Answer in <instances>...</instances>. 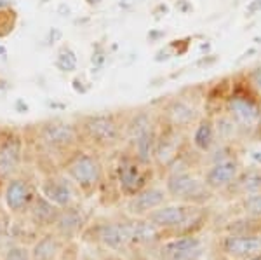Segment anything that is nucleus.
<instances>
[{
	"label": "nucleus",
	"mask_w": 261,
	"mask_h": 260,
	"mask_svg": "<svg viewBox=\"0 0 261 260\" xmlns=\"http://www.w3.org/2000/svg\"><path fill=\"white\" fill-rule=\"evenodd\" d=\"M4 232H6V225H4V222H2V219H0V238L4 236Z\"/></svg>",
	"instance_id": "c756f323"
},
{
	"label": "nucleus",
	"mask_w": 261,
	"mask_h": 260,
	"mask_svg": "<svg viewBox=\"0 0 261 260\" xmlns=\"http://www.w3.org/2000/svg\"><path fill=\"white\" fill-rule=\"evenodd\" d=\"M23 164V140L18 135H9L0 140V185L18 177Z\"/></svg>",
	"instance_id": "6e6552de"
},
{
	"label": "nucleus",
	"mask_w": 261,
	"mask_h": 260,
	"mask_svg": "<svg viewBox=\"0 0 261 260\" xmlns=\"http://www.w3.org/2000/svg\"><path fill=\"white\" fill-rule=\"evenodd\" d=\"M258 12H261V0H251L246 7V14L254 16V14H258Z\"/></svg>",
	"instance_id": "cd10ccee"
},
{
	"label": "nucleus",
	"mask_w": 261,
	"mask_h": 260,
	"mask_svg": "<svg viewBox=\"0 0 261 260\" xmlns=\"http://www.w3.org/2000/svg\"><path fill=\"white\" fill-rule=\"evenodd\" d=\"M56 66L61 72H73L77 68V56H75V53L70 48L61 49V53L58 54Z\"/></svg>",
	"instance_id": "b1692460"
},
{
	"label": "nucleus",
	"mask_w": 261,
	"mask_h": 260,
	"mask_svg": "<svg viewBox=\"0 0 261 260\" xmlns=\"http://www.w3.org/2000/svg\"><path fill=\"white\" fill-rule=\"evenodd\" d=\"M231 185H237V191L241 194L247 196L252 192H259L261 191V173L259 171H247V173L241 175L235 178V182Z\"/></svg>",
	"instance_id": "4be33fe9"
},
{
	"label": "nucleus",
	"mask_w": 261,
	"mask_h": 260,
	"mask_svg": "<svg viewBox=\"0 0 261 260\" xmlns=\"http://www.w3.org/2000/svg\"><path fill=\"white\" fill-rule=\"evenodd\" d=\"M167 196L179 203H199L209 198V188L188 171H174L166 180Z\"/></svg>",
	"instance_id": "7ed1b4c3"
},
{
	"label": "nucleus",
	"mask_w": 261,
	"mask_h": 260,
	"mask_svg": "<svg viewBox=\"0 0 261 260\" xmlns=\"http://www.w3.org/2000/svg\"><path fill=\"white\" fill-rule=\"evenodd\" d=\"M197 208L188 203L178 204H162L161 208L153 209L146 219L155 224L164 232H176V230L190 229L192 220L195 219Z\"/></svg>",
	"instance_id": "20e7f679"
},
{
	"label": "nucleus",
	"mask_w": 261,
	"mask_h": 260,
	"mask_svg": "<svg viewBox=\"0 0 261 260\" xmlns=\"http://www.w3.org/2000/svg\"><path fill=\"white\" fill-rule=\"evenodd\" d=\"M105 260H122V258H119V257H108V258H105Z\"/></svg>",
	"instance_id": "2f4dec72"
},
{
	"label": "nucleus",
	"mask_w": 261,
	"mask_h": 260,
	"mask_svg": "<svg viewBox=\"0 0 261 260\" xmlns=\"http://www.w3.org/2000/svg\"><path fill=\"white\" fill-rule=\"evenodd\" d=\"M202 243L195 234L181 232L169 241H162L159 246L161 260H195L200 253Z\"/></svg>",
	"instance_id": "1a4fd4ad"
},
{
	"label": "nucleus",
	"mask_w": 261,
	"mask_h": 260,
	"mask_svg": "<svg viewBox=\"0 0 261 260\" xmlns=\"http://www.w3.org/2000/svg\"><path fill=\"white\" fill-rule=\"evenodd\" d=\"M81 133H84L94 145L113 147L120 141L122 128L113 115H91L84 121Z\"/></svg>",
	"instance_id": "423d86ee"
},
{
	"label": "nucleus",
	"mask_w": 261,
	"mask_h": 260,
	"mask_svg": "<svg viewBox=\"0 0 261 260\" xmlns=\"http://www.w3.org/2000/svg\"><path fill=\"white\" fill-rule=\"evenodd\" d=\"M249 260H261V253H259V255H256V257H252V258H249Z\"/></svg>",
	"instance_id": "7c9ffc66"
},
{
	"label": "nucleus",
	"mask_w": 261,
	"mask_h": 260,
	"mask_svg": "<svg viewBox=\"0 0 261 260\" xmlns=\"http://www.w3.org/2000/svg\"><path fill=\"white\" fill-rule=\"evenodd\" d=\"M176 7H178V9L183 12V14H187L188 11H192L193 7H192V4L188 2V0H178V4H176Z\"/></svg>",
	"instance_id": "c85d7f7f"
},
{
	"label": "nucleus",
	"mask_w": 261,
	"mask_h": 260,
	"mask_svg": "<svg viewBox=\"0 0 261 260\" xmlns=\"http://www.w3.org/2000/svg\"><path fill=\"white\" fill-rule=\"evenodd\" d=\"M60 211H61V208L53 204L47 198H44L39 192V194L35 196V201H33L32 208L28 209V213L24 217L35 225V229L44 232V230L53 229V225L56 224L58 217H60Z\"/></svg>",
	"instance_id": "2eb2a0df"
},
{
	"label": "nucleus",
	"mask_w": 261,
	"mask_h": 260,
	"mask_svg": "<svg viewBox=\"0 0 261 260\" xmlns=\"http://www.w3.org/2000/svg\"><path fill=\"white\" fill-rule=\"evenodd\" d=\"M157 135H155L153 128L145 131L143 135H140L133 144V149H134V154L133 156L138 159L143 164H150L155 157V147H157Z\"/></svg>",
	"instance_id": "6ab92c4d"
},
{
	"label": "nucleus",
	"mask_w": 261,
	"mask_h": 260,
	"mask_svg": "<svg viewBox=\"0 0 261 260\" xmlns=\"http://www.w3.org/2000/svg\"><path fill=\"white\" fill-rule=\"evenodd\" d=\"M84 225H86V217H84L82 209L77 204H73L70 208L61 209L56 224L53 225V230L65 241H70L82 232Z\"/></svg>",
	"instance_id": "dca6fc26"
},
{
	"label": "nucleus",
	"mask_w": 261,
	"mask_h": 260,
	"mask_svg": "<svg viewBox=\"0 0 261 260\" xmlns=\"http://www.w3.org/2000/svg\"><path fill=\"white\" fill-rule=\"evenodd\" d=\"M37 194H39V188H35L30 180L23 177H14L7 180L6 185L2 187L4 206L12 217L27 215Z\"/></svg>",
	"instance_id": "f03ea898"
},
{
	"label": "nucleus",
	"mask_w": 261,
	"mask_h": 260,
	"mask_svg": "<svg viewBox=\"0 0 261 260\" xmlns=\"http://www.w3.org/2000/svg\"><path fill=\"white\" fill-rule=\"evenodd\" d=\"M151 178V171L148 164H143L134 156L120 159L117 166V182H119L120 192L125 198H133L143 188L148 187Z\"/></svg>",
	"instance_id": "39448f33"
},
{
	"label": "nucleus",
	"mask_w": 261,
	"mask_h": 260,
	"mask_svg": "<svg viewBox=\"0 0 261 260\" xmlns=\"http://www.w3.org/2000/svg\"><path fill=\"white\" fill-rule=\"evenodd\" d=\"M65 240L58 236L53 229L44 230L37 236L32 245V260H58L65 246Z\"/></svg>",
	"instance_id": "f3484780"
},
{
	"label": "nucleus",
	"mask_w": 261,
	"mask_h": 260,
	"mask_svg": "<svg viewBox=\"0 0 261 260\" xmlns=\"http://www.w3.org/2000/svg\"><path fill=\"white\" fill-rule=\"evenodd\" d=\"M244 209L251 219H261V191L244 196Z\"/></svg>",
	"instance_id": "393cba45"
},
{
	"label": "nucleus",
	"mask_w": 261,
	"mask_h": 260,
	"mask_svg": "<svg viewBox=\"0 0 261 260\" xmlns=\"http://www.w3.org/2000/svg\"><path fill=\"white\" fill-rule=\"evenodd\" d=\"M239 173H241V166L235 159H221L207 170L204 183L209 191H223V188L231 187Z\"/></svg>",
	"instance_id": "4468645a"
},
{
	"label": "nucleus",
	"mask_w": 261,
	"mask_h": 260,
	"mask_svg": "<svg viewBox=\"0 0 261 260\" xmlns=\"http://www.w3.org/2000/svg\"><path fill=\"white\" fill-rule=\"evenodd\" d=\"M39 192L44 198H47L50 203L56 204L58 208L65 209L75 204V191L73 183L70 182L68 177H58V175H50L45 177L40 182Z\"/></svg>",
	"instance_id": "ddd939ff"
},
{
	"label": "nucleus",
	"mask_w": 261,
	"mask_h": 260,
	"mask_svg": "<svg viewBox=\"0 0 261 260\" xmlns=\"http://www.w3.org/2000/svg\"><path fill=\"white\" fill-rule=\"evenodd\" d=\"M214 124L211 119H202L199 126L195 128V133H193V145H195L197 150L200 152H207L211 150V147L214 145Z\"/></svg>",
	"instance_id": "aec40b11"
},
{
	"label": "nucleus",
	"mask_w": 261,
	"mask_h": 260,
	"mask_svg": "<svg viewBox=\"0 0 261 260\" xmlns=\"http://www.w3.org/2000/svg\"><path fill=\"white\" fill-rule=\"evenodd\" d=\"M133 230L134 222H105L94 225L92 240L108 250L120 251L133 246Z\"/></svg>",
	"instance_id": "0eeeda50"
},
{
	"label": "nucleus",
	"mask_w": 261,
	"mask_h": 260,
	"mask_svg": "<svg viewBox=\"0 0 261 260\" xmlns=\"http://www.w3.org/2000/svg\"><path fill=\"white\" fill-rule=\"evenodd\" d=\"M228 112L235 119V123L241 126H254L261 119V110L258 105L249 98L237 94L228 100Z\"/></svg>",
	"instance_id": "a211bd4d"
},
{
	"label": "nucleus",
	"mask_w": 261,
	"mask_h": 260,
	"mask_svg": "<svg viewBox=\"0 0 261 260\" xmlns=\"http://www.w3.org/2000/svg\"><path fill=\"white\" fill-rule=\"evenodd\" d=\"M65 173L79 191L84 194H92L103 180V164L94 154L77 152L66 161Z\"/></svg>",
	"instance_id": "f257e3e1"
},
{
	"label": "nucleus",
	"mask_w": 261,
	"mask_h": 260,
	"mask_svg": "<svg viewBox=\"0 0 261 260\" xmlns=\"http://www.w3.org/2000/svg\"><path fill=\"white\" fill-rule=\"evenodd\" d=\"M2 260H32V250L23 243H16L6 250Z\"/></svg>",
	"instance_id": "a878e982"
},
{
	"label": "nucleus",
	"mask_w": 261,
	"mask_h": 260,
	"mask_svg": "<svg viewBox=\"0 0 261 260\" xmlns=\"http://www.w3.org/2000/svg\"><path fill=\"white\" fill-rule=\"evenodd\" d=\"M225 255L235 260H249L261 253V236L252 232H233L223 240Z\"/></svg>",
	"instance_id": "9b49d317"
},
{
	"label": "nucleus",
	"mask_w": 261,
	"mask_h": 260,
	"mask_svg": "<svg viewBox=\"0 0 261 260\" xmlns=\"http://www.w3.org/2000/svg\"><path fill=\"white\" fill-rule=\"evenodd\" d=\"M247 79H249L251 86L261 94V66H258V68L252 70V72L247 75Z\"/></svg>",
	"instance_id": "bb28decb"
},
{
	"label": "nucleus",
	"mask_w": 261,
	"mask_h": 260,
	"mask_svg": "<svg viewBox=\"0 0 261 260\" xmlns=\"http://www.w3.org/2000/svg\"><path fill=\"white\" fill-rule=\"evenodd\" d=\"M151 129V119L148 114H138L127 126V136L130 141H134L138 136L143 135L145 131Z\"/></svg>",
	"instance_id": "5701e85b"
},
{
	"label": "nucleus",
	"mask_w": 261,
	"mask_h": 260,
	"mask_svg": "<svg viewBox=\"0 0 261 260\" xmlns=\"http://www.w3.org/2000/svg\"><path fill=\"white\" fill-rule=\"evenodd\" d=\"M81 129L66 123H49L42 126L40 140L50 150H68L81 140Z\"/></svg>",
	"instance_id": "9d476101"
},
{
	"label": "nucleus",
	"mask_w": 261,
	"mask_h": 260,
	"mask_svg": "<svg viewBox=\"0 0 261 260\" xmlns=\"http://www.w3.org/2000/svg\"><path fill=\"white\" fill-rule=\"evenodd\" d=\"M167 191L161 187H146L140 191L138 194H134L133 198H127V209L129 215L136 217V219H146L153 209L161 208L162 204H166L167 201Z\"/></svg>",
	"instance_id": "f8f14e48"
},
{
	"label": "nucleus",
	"mask_w": 261,
	"mask_h": 260,
	"mask_svg": "<svg viewBox=\"0 0 261 260\" xmlns=\"http://www.w3.org/2000/svg\"><path fill=\"white\" fill-rule=\"evenodd\" d=\"M167 115L171 119L172 126H188L192 121H195V110L185 102H172L167 108Z\"/></svg>",
	"instance_id": "412c9836"
}]
</instances>
